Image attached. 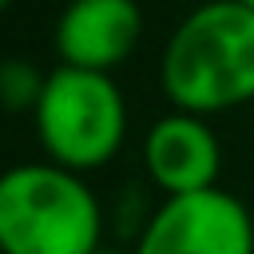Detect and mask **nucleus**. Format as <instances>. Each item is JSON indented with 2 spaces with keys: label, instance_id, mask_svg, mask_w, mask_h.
<instances>
[{
  "label": "nucleus",
  "instance_id": "obj_1",
  "mask_svg": "<svg viewBox=\"0 0 254 254\" xmlns=\"http://www.w3.org/2000/svg\"><path fill=\"white\" fill-rule=\"evenodd\" d=\"M159 87L171 107L206 119L254 103V8L238 0L190 8L167 36Z\"/></svg>",
  "mask_w": 254,
  "mask_h": 254
},
{
  "label": "nucleus",
  "instance_id": "obj_2",
  "mask_svg": "<svg viewBox=\"0 0 254 254\" xmlns=\"http://www.w3.org/2000/svg\"><path fill=\"white\" fill-rule=\"evenodd\" d=\"M103 210L79 171L52 159L16 163L0 175V250L4 254H95Z\"/></svg>",
  "mask_w": 254,
  "mask_h": 254
},
{
  "label": "nucleus",
  "instance_id": "obj_3",
  "mask_svg": "<svg viewBox=\"0 0 254 254\" xmlns=\"http://www.w3.org/2000/svg\"><path fill=\"white\" fill-rule=\"evenodd\" d=\"M44 159L67 171L107 167L127 139V99L107 71L56 64L32 111Z\"/></svg>",
  "mask_w": 254,
  "mask_h": 254
},
{
  "label": "nucleus",
  "instance_id": "obj_4",
  "mask_svg": "<svg viewBox=\"0 0 254 254\" xmlns=\"http://www.w3.org/2000/svg\"><path fill=\"white\" fill-rule=\"evenodd\" d=\"M135 254H254V214L222 187L171 194L147 214Z\"/></svg>",
  "mask_w": 254,
  "mask_h": 254
},
{
  "label": "nucleus",
  "instance_id": "obj_5",
  "mask_svg": "<svg viewBox=\"0 0 254 254\" xmlns=\"http://www.w3.org/2000/svg\"><path fill=\"white\" fill-rule=\"evenodd\" d=\"M143 171L147 179L171 194H194L218 187L222 175V143L206 115L171 107L143 135Z\"/></svg>",
  "mask_w": 254,
  "mask_h": 254
},
{
  "label": "nucleus",
  "instance_id": "obj_6",
  "mask_svg": "<svg viewBox=\"0 0 254 254\" xmlns=\"http://www.w3.org/2000/svg\"><path fill=\"white\" fill-rule=\"evenodd\" d=\"M143 40V12L135 0H67L56 16L52 48L60 64L87 71H115Z\"/></svg>",
  "mask_w": 254,
  "mask_h": 254
},
{
  "label": "nucleus",
  "instance_id": "obj_7",
  "mask_svg": "<svg viewBox=\"0 0 254 254\" xmlns=\"http://www.w3.org/2000/svg\"><path fill=\"white\" fill-rule=\"evenodd\" d=\"M44 83H48V71H36L28 60H8L0 67V99L8 111H36L40 95H44Z\"/></svg>",
  "mask_w": 254,
  "mask_h": 254
},
{
  "label": "nucleus",
  "instance_id": "obj_8",
  "mask_svg": "<svg viewBox=\"0 0 254 254\" xmlns=\"http://www.w3.org/2000/svg\"><path fill=\"white\" fill-rule=\"evenodd\" d=\"M95 254H135V250H119V246H99Z\"/></svg>",
  "mask_w": 254,
  "mask_h": 254
},
{
  "label": "nucleus",
  "instance_id": "obj_9",
  "mask_svg": "<svg viewBox=\"0 0 254 254\" xmlns=\"http://www.w3.org/2000/svg\"><path fill=\"white\" fill-rule=\"evenodd\" d=\"M238 4H246V8H254V0H238Z\"/></svg>",
  "mask_w": 254,
  "mask_h": 254
},
{
  "label": "nucleus",
  "instance_id": "obj_10",
  "mask_svg": "<svg viewBox=\"0 0 254 254\" xmlns=\"http://www.w3.org/2000/svg\"><path fill=\"white\" fill-rule=\"evenodd\" d=\"M0 4H4V8H8V4H16V0H0Z\"/></svg>",
  "mask_w": 254,
  "mask_h": 254
}]
</instances>
